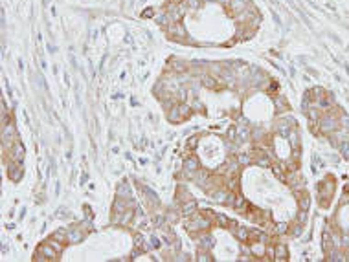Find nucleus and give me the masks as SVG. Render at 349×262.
Returning <instances> with one entry per match:
<instances>
[{"mask_svg": "<svg viewBox=\"0 0 349 262\" xmlns=\"http://www.w3.org/2000/svg\"><path fill=\"white\" fill-rule=\"evenodd\" d=\"M257 163H259V165H268V160H267V158H259Z\"/></svg>", "mask_w": 349, "mask_h": 262, "instance_id": "nucleus-35", "label": "nucleus"}, {"mask_svg": "<svg viewBox=\"0 0 349 262\" xmlns=\"http://www.w3.org/2000/svg\"><path fill=\"white\" fill-rule=\"evenodd\" d=\"M197 259H199V260H200V262H202V260H213V259H211L209 255H206V253H200V255H199Z\"/></svg>", "mask_w": 349, "mask_h": 262, "instance_id": "nucleus-32", "label": "nucleus"}, {"mask_svg": "<svg viewBox=\"0 0 349 262\" xmlns=\"http://www.w3.org/2000/svg\"><path fill=\"white\" fill-rule=\"evenodd\" d=\"M235 237H237L241 242H245V240L250 238V233H248V229H245V227H235Z\"/></svg>", "mask_w": 349, "mask_h": 262, "instance_id": "nucleus-21", "label": "nucleus"}, {"mask_svg": "<svg viewBox=\"0 0 349 262\" xmlns=\"http://www.w3.org/2000/svg\"><path fill=\"white\" fill-rule=\"evenodd\" d=\"M347 147L349 145H344V156H346V158H349V149Z\"/></svg>", "mask_w": 349, "mask_h": 262, "instance_id": "nucleus-38", "label": "nucleus"}, {"mask_svg": "<svg viewBox=\"0 0 349 262\" xmlns=\"http://www.w3.org/2000/svg\"><path fill=\"white\" fill-rule=\"evenodd\" d=\"M116 196H120V198H131V196H132L131 185H129L127 181H122V183L116 187Z\"/></svg>", "mask_w": 349, "mask_h": 262, "instance_id": "nucleus-10", "label": "nucleus"}, {"mask_svg": "<svg viewBox=\"0 0 349 262\" xmlns=\"http://www.w3.org/2000/svg\"><path fill=\"white\" fill-rule=\"evenodd\" d=\"M154 22L160 24V26H164V28H169V26H171V20H169V15H167V13H158V15L154 17Z\"/></svg>", "mask_w": 349, "mask_h": 262, "instance_id": "nucleus-15", "label": "nucleus"}, {"mask_svg": "<svg viewBox=\"0 0 349 262\" xmlns=\"http://www.w3.org/2000/svg\"><path fill=\"white\" fill-rule=\"evenodd\" d=\"M53 238L59 240V242H62V244H68V229H66V227L57 229V231L53 233Z\"/></svg>", "mask_w": 349, "mask_h": 262, "instance_id": "nucleus-13", "label": "nucleus"}, {"mask_svg": "<svg viewBox=\"0 0 349 262\" xmlns=\"http://www.w3.org/2000/svg\"><path fill=\"white\" fill-rule=\"evenodd\" d=\"M228 196H230V191H224V189H221V191H217V193L213 194V200L221 202V203H226V202H228Z\"/></svg>", "mask_w": 349, "mask_h": 262, "instance_id": "nucleus-18", "label": "nucleus"}, {"mask_svg": "<svg viewBox=\"0 0 349 262\" xmlns=\"http://www.w3.org/2000/svg\"><path fill=\"white\" fill-rule=\"evenodd\" d=\"M252 253H254V257H263L265 255V246L261 244V240L252 244Z\"/></svg>", "mask_w": 349, "mask_h": 262, "instance_id": "nucleus-19", "label": "nucleus"}, {"mask_svg": "<svg viewBox=\"0 0 349 262\" xmlns=\"http://www.w3.org/2000/svg\"><path fill=\"white\" fill-rule=\"evenodd\" d=\"M285 229H287V225H285V224H281V225H278V231H279V233H283Z\"/></svg>", "mask_w": 349, "mask_h": 262, "instance_id": "nucleus-37", "label": "nucleus"}, {"mask_svg": "<svg viewBox=\"0 0 349 262\" xmlns=\"http://www.w3.org/2000/svg\"><path fill=\"white\" fill-rule=\"evenodd\" d=\"M228 138H230V140H235V138H237V130H235L233 127L228 130Z\"/></svg>", "mask_w": 349, "mask_h": 262, "instance_id": "nucleus-29", "label": "nucleus"}, {"mask_svg": "<svg viewBox=\"0 0 349 262\" xmlns=\"http://www.w3.org/2000/svg\"><path fill=\"white\" fill-rule=\"evenodd\" d=\"M85 238L83 227H70L68 229V244H79Z\"/></svg>", "mask_w": 349, "mask_h": 262, "instance_id": "nucleus-7", "label": "nucleus"}, {"mask_svg": "<svg viewBox=\"0 0 349 262\" xmlns=\"http://www.w3.org/2000/svg\"><path fill=\"white\" fill-rule=\"evenodd\" d=\"M186 29H184V26L180 24V22H175V24H171L169 26V37L171 39H175V40H182V39H186Z\"/></svg>", "mask_w": 349, "mask_h": 262, "instance_id": "nucleus-6", "label": "nucleus"}, {"mask_svg": "<svg viewBox=\"0 0 349 262\" xmlns=\"http://www.w3.org/2000/svg\"><path fill=\"white\" fill-rule=\"evenodd\" d=\"M184 227L189 231V233L197 235V233H202L206 229H209V227H211V220H208L204 215H197V213H195L193 218L184 224Z\"/></svg>", "mask_w": 349, "mask_h": 262, "instance_id": "nucleus-1", "label": "nucleus"}, {"mask_svg": "<svg viewBox=\"0 0 349 262\" xmlns=\"http://www.w3.org/2000/svg\"><path fill=\"white\" fill-rule=\"evenodd\" d=\"M86 181H88V174L85 172V174H83V176H81V183H86Z\"/></svg>", "mask_w": 349, "mask_h": 262, "instance_id": "nucleus-39", "label": "nucleus"}, {"mask_svg": "<svg viewBox=\"0 0 349 262\" xmlns=\"http://www.w3.org/2000/svg\"><path fill=\"white\" fill-rule=\"evenodd\" d=\"M211 244H213V238H211L208 233H204V235L199 238V246H200V249H202V251H208V249L211 247Z\"/></svg>", "mask_w": 349, "mask_h": 262, "instance_id": "nucleus-12", "label": "nucleus"}, {"mask_svg": "<svg viewBox=\"0 0 349 262\" xmlns=\"http://www.w3.org/2000/svg\"><path fill=\"white\" fill-rule=\"evenodd\" d=\"M167 116H169V121H173V123L182 121V116H180V112H178V106H177V104H175L173 108H169V110H167Z\"/></svg>", "mask_w": 349, "mask_h": 262, "instance_id": "nucleus-14", "label": "nucleus"}, {"mask_svg": "<svg viewBox=\"0 0 349 262\" xmlns=\"http://www.w3.org/2000/svg\"><path fill=\"white\" fill-rule=\"evenodd\" d=\"M17 141V128L13 123H7L2 127V145H4V152L9 150L13 147V143Z\"/></svg>", "mask_w": 349, "mask_h": 262, "instance_id": "nucleus-2", "label": "nucleus"}, {"mask_svg": "<svg viewBox=\"0 0 349 262\" xmlns=\"http://www.w3.org/2000/svg\"><path fill=\"white\" fill-rule=\"evenodd\" d=\"M248 6H250V0H230V4H228L230 11L235 13V15H237V13H243Z\"/></svg>", "mask_w": 349, "mask_h": 262, "instance_id": "nucleus-8", "label": "nucleus"}, {"mask_svg": "<svg viewBox=\"0 0 349 262\" xmlns=\"http://www.w3.org/2000/svg\"><path fill=\"white\" fill-rule=\"evenodd\" d=\"M197 143H199V138L193 136V138H189V140L186 141V147H187L189 150H193V149H197Z\"/></svg>", "mask_w": 349, "mask_h": 262, "instance_id": "nucleus-22", "label": "nucleus"}, {"mask_svg": "<svg viewBox=\"0 0 349 262\" xmlns=\"http://www.w3.org/2000/svg\"><path fill=\"white\" fill-rule=\"evenodd\" d=\"M199 171V160L197 158H187L184 161V172L187 174V178H193V174Z\"/></svg>", "mask_w": 349, "mask_h": 262, "instance_id": "nucleus-9", "label": "nucleus"}, {"mask_svg": "<svg viewBox=\"0 0 349 262\" xmlns=\"http://www.w3.org/2000/svg\"><path fill=\"white\" fill-rule=\"evenodd\" d=\"M239 185V176H233V180H228V187L230 189H237Z\"/></svg>", "mask_w": 349, "mask_h": 262, "instance_id": "nucleus-27", "label": "nucleus"}, {"mask_svg": "<svg viewBox=\"0 0 349 262\" xmlns=\"http://www.w3.org/2000/svg\"><path fill=\"white\" fill-rule=\"evenodd\" d=\"M24 154H26V147H24L21 141L17 140L15 143H13V147L9 149V160L22 161V160H24Z\"/></svg>", "mask_w": 349, "mask_h": 262, "instance_id": "nucleus-5", "label": "nucleus"}, {"mask_svg": "<svg viewBox=\"0 0 349 262\" xmlns=\"http://www.w3.org/2000/svg\"><path fill=\"white\" fill-rule=\"evenodd\" d=\"M237 136H239L241 140H246V138H250V130L243 127V128H239V134H237Z\"/></svg>", "mask_w": 349, "mask_h": 262, "instance_id": "nucleus-26", "label": "nucleus"}, {"mask_svg": "<svg viewBox=\"0 0 349 262\" xmlns=\"http://www.w3.org/2000/svg\"><path fill=\"white\" fill-rule=\"evenodd\" d=\"M239 163L248 165V163H250V156H248V154H241V156H239Z\"/></svg>", "mask_w": 349, "mask_h": 262, "instance_id": "nucleus-28", "label": "nucleus"}, {"mask_svg": "<svg viewBox=\"0 0 349 262\" xmlns=\"http://www.w3.org/2000/svg\"><path fill=\"white\" fill-rule=\"evenodd\" d=\"M7 174H9V178L13 181H19L22 178V174H24V171H22V161H15L11 160V163L7 165Z\"/></svg>", "mask_w": 349, "mask_h": 262, "instance_id": "nucleus-4", "label": "nucleus"}, {"mask_svg": "<svg viewBox=\"0 0 349 262\" xmlns=\"http://www.w3.org/2000/svg\"><path fill=\"white\" fill-rule=\"evenodd\" d=\"M274 259L276 260H287V247L285 246H278L276 253H274Z\"/></svg>", "mask_w": 349, "mask_h": 262, "instance_id": "nucleus-17", "label": "nucleus"}, {"mask_svg": "<svg viewBox=\"0 0 349 262\" xmlns=\"http://www.w3.org/2000/svg\"><path fill=\"white\" fill-rule=\"evenodd\" d=\"M151 242H153V247H154V249H158V247H160V246H162V242L158 240V238H156V237H153V238H151Z\"/></svg>", "mask_w": 349, "mask_h": 262, "instance_id": "nucleus-30", "label": "nucleus"}, {"mask_svg": "<svg viewBox=\"0 0 349 262\" xmlns=\"http://www.w3.org/2000/svg\"><path fill=\"white\" fill-rule=\"evenodd\" d=\"M61 257V253L57 251V249H53L48 242H44L42 246H39V253L35 255V259L39 260V259H46V260H57Z\"/></svg>", "mask_w": 349, "mask_h": 262, "instance_id": "nucleus-3", "label": "nucleus"}, {"mask_svg": "<svg viewBox=\"0 0 349 262\" xmlns=\"http://www.w3.org/2000/svg\"><path fill=\"white\" fill-rule=\"evenodd\" d=\"M300 203H301V205H300L301 209H307V207H309V198H307V196H305V198H303V200L300 202Z\"/></svg>", "mask_w": 349, "mask_h": 262, "instance_id": "nucleus-33", "label": "nucleus"}, {"mask_svg": "<svg viewBox=\"0 0 349 262\" xmlns=\"http://www.w3.org/2000/svg\"><path fill=\"white\" fill-rule=\"evenodd\" d=\"M252 136H254V140H259V138H263V130H259V128H255Z\"/></svg>", "mask_w": 349, "mask_h": 262, "instance_id": "nucleus-31", "label": "nucleus"}, {"mask_svg": "<svg viewBox=\"0 0 349 262\" xmlns=\"http://www.w3.org/2000/svg\"><path fill=\"white\" fill-rule=\"evenodd\" d=\"M233 205H235V209H243L245 207V200H243V196H235V202H233Z\"/></svg>", "mask_w": 349, "mask_h": 262, "instance_id": "nucleus-24", "label": "nucleus"}, {"mask_svg": "<svg viewBox=\"0 0 349 262\" xmlns=\"http://www.w3.org/2000/svg\"><path fill=\"white\" fill-rule=\"evenodd\" d=\"M64 82H66V86H70V77H68V72H64Z\"/></svg>", "mask_w": 349, "mask_h": 262, "instance_id": "nucleus-36", "label": "nucleus"}, {"mask_svg": "<svg viewBox=\"0 0 349 262\" xmlns=\"http://www.w3.org/2000/svg\"><path fill=\"white\" fill-rule=\"evenodd\" d=\"M186 4H187V7H191V9H199V7H200V0H186Z\"/></svg>", "mask_w": 349, "mask_h": 262, "instance_id": "nucleus-25", "label": "nucleus"}, {"mask_svg": "<svg viewBox=\"0 0 349 262\" xmlns=\"http://www.w3.org/2000/svg\"><path fill=\"white\" fill-rule=\"evenodd\" d=\"M177 106H178V112H180L182 119H184L186 116H189V114H191V104H189V103H184V101H182V103H178Z\"/></svg>", "mask_w": 349, "mask_h": 262, "instance_id": "nucleus-20", "label": "nucleus"}, {"mask_svg": "<svg viewBox=\"0 0 349 262\" xmlns=\"http://www.w3.org/2000/svg\"><path fill=\"white\" fill-rule=\"evenodd\" d=\"M200 82H202V86H204V88H211V90H213V88H217V79H213V77H211V75H208V73H206V75H202Z\"/></svg>", "mask_w": 349, "mask_h": 262, "instance_id": "nucleus-16", "label": "nucleus"}, {"mask_svg": "<svg viewBox=\"0 0 349 262\" xmlns=\"http://www.w3.org/2000/svg\"><path fill=\"white\" fill-rule=\"evenodd\" d=\"M173 70H175V72H178V73H182V72L186 70V64L178 62V60H173Z\"/></svg>", "mask_w": 349, "mask_h": 262, "instance_id": "nucleus-23", "label": "nucleus"}, {"mask_svg": "<svg viewBox=\"0 0 349 262\" xmlns=\"http://www.w3.org/2000/svg\"><path fill=\"white\" fill-rule=\"evenodd\" d=\"M197 213V203L193 200H186L184 202V205H182V215H186V216H193Z\"/></svg>", "mask_w": 349, "mask_h": 262, "instance_id": "nucleus-11", "label": "nucleus"}, {"mask_svg": "<svg viewBox=\"0 0 349 262\" xmlns=\"http://www.w3.org/2000/svg\"><path fill=\"white\" fill-rule=\"evenodd\" d=\"M142 17H153V9H145L142 13Z\"/></svg>", "mask_w": 349, "mask_h": 262, "instance_id": "nucleus-34", "label": "nucleus"}]
</instances>
